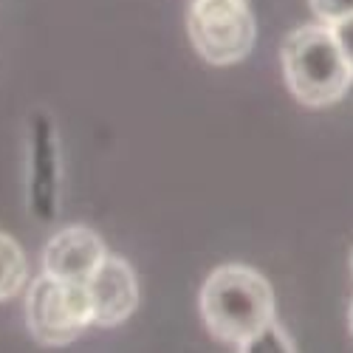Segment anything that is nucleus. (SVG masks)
Masks as SVG:
<instances>
[{"instance_id": "nucleus-8", "label": "nucleus", "mask_w": 353, "mask_h": 353, "mask_svg": "<svg viewBox=\"0 0 353 353\" xmlns=\"http://www.w3.org/2000/svg\"><path fill=\"white\" fill-rule=\"evenodd\" d=\"M26 280H28V263L20 243L0 232V303L17 297Z\"/></svg>"}, {"instance_id": "nucleus-11", "label": "nucleus", "mask_w": 353, "mask_h": 353, "mask_svg": "<svg viewBox=\"0 0 353 353\" xmlns=\"http://www.w3.org/2000/svg\"><path fill=\"white\" fill-rule=\"evenodd\" d=\"M331 32H334V37H336V43H339V51H342L345 63H347V68H350V74H353V17H347V20L336 23V26H331Z\"/></svg>"}, {"instance_id": "nucleus-6", "label": "nucleus", "mask_w": 353, "mask_h": 353, "mask_svg": "<svg viewBox=\"0 0 353 353\" xmlns=\"http://www.w3.org/2000/svg\"><path fill=\"white\" fill-rule=\"evenodd\" d=\"M85 285H88V297H91V308H94V325L99 328L122 325L139 308L136 272L130 269L128 260L116 254H108Z\"/></svg>"}, {"instance_id": "nucleus-10", "label": "nucleus", "mask_w": 353, "mask_h": 353, "mask_svg": "<svg viewBox=\"0 0 353 353\" xmlns=\"http://www.w3.org/2000/svg\"><path fill=\"white\" fill-rule=\"evenodd\" d=\"M308 6L322 26H336L353 17V0H308Z\"/></svg>"}, {"instance_id": "nucleus-5", "label": "nucleus", "mask_w": 353, "mask_h": 353, "mask_svg": "<svg viewBox=\"0 0 353 353\" xmlns=\"http://www.w3.org/2000/svg\"><path fill=\"white\" fill-rule=\"evenodd\" d=\"M28 210L40 221H54L60 210V144L43 110L28 125Z\"/></svg>"}, {"instance_id": "nucleus-9", "label": "nucleus", "mask_w": 353, "mask_h": 353, "mask_svg": "<svg viewBox=\"0 0 353 353\" xmlns=\"http://www.w3.org/2000/svg\"><path fill=\"white\" fill-rule=\"evenodd\" d=\"M241 353H294V347H291L288 334L277 325V322H272L263 334H257L254 339L241 345Z\"/></svg>"}, {"instance_id": "nucleus-13", "label": "nucleus", "mask_w": 353, "mask_h": 353, "mask_svg": "<svg viewBox=\"0 0 353 353\" xmlns=\"http://www.w3.org/2000/svg\"><path fill=\"white\" fill-rule=\"evenodd\" d=\"M350 263H353V257H350Z\"/></svg>"}, {"instance_id": "nucleus-7", "label": "nucleus", "mask_w": 353, "mask_h": 353, "mask_svg": "<svg viewBox=\"0 0 353 353\" xmlns=\"http://www.w3.org/2000/svg\"><path fill=\"white\" fill-rule=\"evenodd\" d=\"M108 257L102 238L88 226H65L43 249V274L63 283H88Z\"/></svg>"}, {"instance_id": "nucleus-1", "label": "nucleus", "mask_w": 353, "mask_h": 353, "mask_svg": "<svg viewBox=\"0 0 353 353\" xmlns=\"http://www.w3.org/2000/svg\"><path fill=\"white\" fill-rule=\"evenodd\" d=\"M198 308L215 339L246 345L274 322V291L252 266L226 263L201 285Z\"/></svg>"}, {"instance_id": "nucleus-3", "label": "nucleus", "mask_w": 353, "mask_h": 353, "mask_svg": "<svg viewBox=\"0 0 353 353\" xmlns=\"http://www.w3.org/2000/svg\"><path fill=\"white\" fill-rule=\"evenodd\" d=\"M187 32L210 65H234L254 48L257 26L249 0H190Z\"/></svg>"}, {"instance_id": "nucleus-2", "label": "nucleus", "mask_w": 353, "mask_h": 353, "mask_svg": "<svg viewBox=\"0 0 353 353\" xmlns=\"http://www.w3.org/2000/svg\"><path fill=\"white\" fill-rule=\"evenodd\" d=\"M280 60L291 97L305 108H328L339 102L353 82L331 26L322 23L294 28L283 43Z\"/></svg>"}, {"instance_id": "nucleus-12", "label": "nucleus", "mask_w": 353, "mask_h": 353, "mask_svg": "<svg viewBox=\"0 0 353 353\" xmlns=\"http://www.w3.org/2000/svg\"><path fill=\"white\" fill-rule=\"evenodd\" d=\"M347 319H350V334H353V303H350V316Z\"/></svg>"}, {"instance_id": "nucleus-4", "label": "nucleus", "mask_w": 353, "mask_h": 353, "mask_svg": "<svg viewBox=\"0 0 353 353\" xmlns=\"http://www.w3.org/2000/svg\"><path fill=\"white\" fill-rule=\"evenodd\" d=\"M26 325L46 347L71 345L88 325H94L88 285L40 274L26 294Z\"/></svg>"}]
</instances>
